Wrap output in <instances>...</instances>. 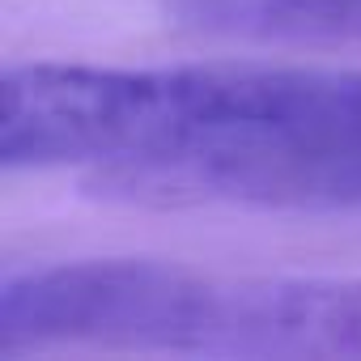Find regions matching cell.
I'll use <instances>...</instances> for the list:
<instances>
[{
  "mask_svg": "<svg viewBox=\"0 0 361 361\" xmlns=\"http://www.w3.org/2000/svg\"><path fill=\"white\" fill-rule=\"evenodd\" d=\"M174 13L238 39H361V0H174Z\"/></svg>",
  "mask_w": 361,
  "mask_h": 361,
  "instance_id": "7a4b0ae2",
  "label": "cell"
},
{
  "mask_svg": "<svg viewBox=\"0 0 361 361\" xmlns=\"http://www.w3.org/2000/svg\"><path fill=\"white\" fill-rule=\"evenodd\" d=\"M361 157V73L26 64L0 81L5 170H85L140 200L310 209Z\"/></svg>",
  "mask_w": 361,
  "mask_h": 361,
  "instance_id": "6da1fadb",
  "label": "cell"
}]
</instances>
